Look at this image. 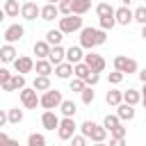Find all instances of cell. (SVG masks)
Segmentation results:
<instances>
[{
	"label": "cell",
	"mask_w": 146,
	"mask_h": 146,
	"mask_svg": "<svg viewBox=\"0 0 146 146\" xmlns=\"http://www.w3.org/2000/svg\"><path fill=\"white\" fill-rule=\"evenodd\" d=\"M52 68H55V66H52L48 59H36V62H34V71H36V75H46V78H50Z\"/></svg>",
	"instance_id": "obj_23"
},
{
	"label": "cell",
	"mask_w": 146,
	"mask_h": 146,
	"mask_svg": "<svg viewBox=\"0 0 146 146\" xmlns=\"http://www.w3.org/2000/svg\"><path fill=\"white\" fill-rule=\"evenodd\" d=\"M57 16H59L57 5H48V2H46V5L41 7V14H39V18H41V21H48V23H50V21H55Z\"/></svg>",
	"instance_id": "obj_21"
},
{
	"label": "cell",
	"mask_w": 146,
	"mask_h": 146,
	"mask_svg": "<svg viewBox=\"0 0 146 146\" xmlns=\"http://www.w3.org/2000/svg\"><path fill=\"white\" fill-rule=\"evenodd\" d=\"M82 62H84L94 73H103V71H105V66H107V64H105V59H103V55H96V52H91V50L84 55V59H82Z\"/></svg>",
	"instance_id": "obj_9"
},
{
	"label": "cell",
	"mask_w": 146,
	"mask_h": 146,
	"mask_svg": "<svg viewBox=\"0 0 146 146\" xmlns=\"http://www.w3.org/2000/svg\"><path fill=\"white\" fill-rule=\"evenodd\" d=\"M132 21L139 25H146V7H137L132 9Z\"/></svg>",
	"instance_id": "obj_38"
},
{
	"label": "cell",
	"mask_w": 146,
	"mask_h": 146,
	"mask_svg": "<svg viewBox=\"0 0 146 146\" xmlns=\"http://www.w3.org/2000/svg\"><path fill=\"white\" fill-rule=\"evenodd\" d=\"M116 125H121V121H119V116L116 114H107L105 119H103V128L110 132V130H114Z\"/></svg>",
	"instance_id": "obj_35"
},
{
	"label": "cell",
	"mask_w": 146,
	"mask_h": 146,
	"mask_svg": "<svg viewBox=\"0 0 146 146\" xmlns=\"http://www.w3.org/2000/svg\"><path fill=\"white\" fill-rule=\"evenodd\" d=\"M32 50H34V55H36V59H48V52H50V46L46 43V39L43 41H34V46H32Z\"/></svg>",
	"instance_id": "obj_24"
},
{
	"label": "cell",
	"mask_w": 146,
	"mask_h": 146,
	"mask_svg": "<svg viewBox=\"0 0 146 146\" xmlns=\"http://www.w3.org/2000/svg\"><path fill=\"white\" fill-rule=\"evenodd\" d=\"M114 21H116V25H130L132 23V9L121 5L119 9H114Z\"/></svg>",
	"instance_id": "obj_13"
},
{
	"label": "cell",
	"mask_w": 146,
	"mask_h": 146,
	"mask_svg": "<svg viewBox=\"0 0 146 146\" xmlns=\"http://www.w3.org/2000/svg\"><path fill=\"white\" fill-rule=\"evenodd\" d=\"M91 9V0H73V14L75 16H84Z\"/></svg>",
	"instance_id": "obj_28"
},
{
	"label": "cell",
	"mask_w": 146,
	"mask_h": 146,
	"mask_svg": "<svg viewBox=\"0 0 146 146\" xmlns=\"http://www.w3.org/2000/svg\"><path fill=\"white\" fill-rule=\"evenodd\" d=\"M144 128H146V125H144Z\"/></svg>",
	"instance_id": "obj_57"
},
{
	"label": "cell",
	"mask_w": 146,
	"mask_h": 146,
	"mask_svg": "<svg viewBox=\"0 0 146 146\" xmlns=\"http://www.w3.org/2000/svg\"><path fill=\"white\" fill-rule=\"evenodd\" d=\"M46 2H48V5H57L59 0H46Z\"/></svg>",
	"instance_id": "obj_54"
},
{
	"label": "cell",
	"mask_w": 146,
	"mask_h": 146,
	"mask_svg": "<svg viewBox=\"0 0 146 146\" xmlns=\"http://www.w3.org/2000/svg\"><path fill=\"white\" fill-rule=\"evenodd\" d=\"M98 25H100V30H103V32L112 30V27L116 25V21H114V14H112V16H103V18H98Z\"/></svg>",
	"instance_id": "obj_37"
},
{
	"label": "cell",
	"mask_w": 146,
	"mask_h": 146,
	"mask_svg": "<svg viewBox=\"0 0 146 146\" xmlns=\"http://www.w3.org/2000/svg\"><path fill=\"white\" fill-rule=\"evenodd\" d=\"M114 71H119L123 75H132V73L139 71V66H137V59L125 57V55H116L114 57Z\"/></svg>",
	"instance_id": "obj_3"
},
{
	"label": "cell",
	"mask_w": 146,
	"mask_h": 146,
	"mask_svg": "<svg viewBox=\"0 0 146 146\" xmlns=\"http://www.w3.org/2000/svg\"><path fill=\"white\" fill-rule=\"evenodd\" d=\"M2 11H5L7 18H18V14H21V5H18V0H5Z\"/></svg>",
	"instance_id": "obj_20"
},
{
	"label": "cell",
	"mask_w": 146,
	"mask_h": 146,
	"mask_svg": "<svg viewBox=\"0 0 146 146\" xmlns=\"http://www.w3.org/2000/svg\"><path fill=\"white\" fill-rule=\"evenodd\" d=\"M94 146H107V144H105V141H98V144H94Z\"/></svg>",
	"instance_id": "obj_55"
},
{
	"label": "cell",
	"mask_w": 146,
	"mask_h": 146,
	"mask_svg": "<svg viewBox=\"0 0 146 146\" xmlns=\"http://www.w3.org/2000/svg\"><path fill=\"white\" fill-rule=\"evenodd\" d=\"M75 130H78L75 119H68V116L59 119V125H57V137H59L62 141H68V139L75 135Z\"/></svg>",
	"instance_id": "obj_5"
},
{
	"label": "cell",
	"mask_w": 146,
	"mask_h": 146,
	"mask_svg": "<svg viewBox=\"0 0 146 146\" xmlns=\"http://www.w3.org/2000/svg\"><path fill=\"white\" fill-rule=\"evenodd\" d=\"M89 73H91V68H89L84 62H80V64H73V78H80V80H84Z\"/></svg>",
	"instance_id": "obj_30"
},
{
	"label": "cell",
	"mask_w": 146,
	"mask_h": 146,
	"mask_svg": "<svg viewBox=\"0 0 146 146\" xmlns=\"http://www.w3.org/2000/svg\"><path fill=\"white\" fill-rule=\"evenodd\" d=\"M80 98H82L84 105H91V103L96 100V91H94V87H84V89L80 91Z\"/></svg>",
	"instance_id": "obj_34"
},
{
	"label": "cell",
	"mask_w": 146,
	"mask_h": 146,
	"mask_svg": "<svg viewBox=\"0 0 146 146\" xmlns=\"http://www.w3.org/2000/svg\"><path fill=\"white\" fill-rule=\"evenodd\" d=\"M32 89H34V91H41V94L48 91V89H52V87H50V78H46V75H36L34 82H32Z\"/></svg>",
	"instance_id": "obj_26"
},
{
	"label": "cell",
	"mask_w": 146,
	"mask_h": 146,
	"mask_svg": "<svg viewBox=\"0 0 146 146\" xmlns=\"http://www.w3.org/2000/svg\"><path fill=\"white\" fill-rule=\"evenodd\" d=\"M41 125H43L46 130H57V125H59L57 112H55V110H43V114H41Z\"/></svg>",
	"instance_id": "obj_12"
},
{
	"label": "cell",
	"mask_w": 146,
	"mask_h": 146,
	"mask_svg": "<svg viewBox=\"0 0 146 146\" xmlns=\"http://www.w3.org/2000/svg\"><path fill=\"white\" fill-rule=\"evenodd\" d=\"M52 71H55V75H57L59 80H68V78L73 75V64H68V62H62V64H57Z\"/></svg>",
	"instance_id": "obj_22"
},
{
	"label": "cell",
	"mask_w": 146,
	"mask_h": 146,
	"mask_svg": "<svg viewBox=\"0 0 146 146\" xmlns=\"http://www.w3.org/2000/svg\"><path fill=\"white\" fill-rule=\"evenodd\" d=\"M62 39H64V34L59 30H48L46 32V43L48 46H62Z\"/></svg>",
	"instance_id": "obj_29"
},
{
	"label": "cell",
	"mask_w": 146,
	"mask_h": 146,
	"mask_svg": "<svg viewBox=\"0 0 146 146\" xmlns=\"http://www.w3.org/2000/svg\"><path fill=\"white\" fill-rule=\"evenodd\" d=\"M68 144H71V146H87V137H82V135L75 132V135L68 139Z\"/></svg>",
	"instance_id": "obj_43"
},
{
	"label": "cell",
	"mask_w": 146,
	"mask_h": 146,
	"mask_svg": "<svg viewBox=\"0 0 146 146\" xmlns=\"http://www.w3.org/2000/svg\"><path fill=\"white\" fill-rule=\"evenodd\" d=\"M11 64H14V71H16L18 75H27V73L34 71V59L27 57V55H18Z\"/></svg>",
	"instance_id": "obj_8"
},
{
	"label": "cell",
	"mask_w": 146,
	"mask_h": 146,
	"mask_svg": "<svg viewBox=\"0 0 146 146\" xmlns=\"http://www.w3.org/2000/svg\"><path fill=\"white\" fill-rule=\"evenodd\" d=\"M82 59H84V50H82L80 46L66 48V62H68V64H80Z\"/></svg>",
	"instance_id": "obj_18"
},
{
	"label": "cell",
	"mask_w": 146,
	"mask_h": 146,
	"mask_svg": "<svg viewBox=\"0 0 146 146\" xmlns=\"http://www.w3.org/2000/svg\"><path fill=\"white\" fill-rule=\"evenodd\" d=\"M62 34H73V32H80L82 30V16H75V14H71V16H64V18H59V27H57Z\"/></svg>",
	"instance_id": "obj_4"
},
{
	"label": "cell",
	"mask_w": 146,
	"mask_h": 146,
	"mask_svg": "<svg viewBox=\"0 0 146 146\" xmlns=\"http://www.w3.org/2000/svg\"><path fill=\"white\" fill-rule=\"evenodd\" d=\"M16 57H18V50H16V46H11V43H5V46H0V62H5V64H11Z\"/></svg>",
	"instance_id": "obj_17"
},
{
	"label": "cell",
	"mask_w": 146,
	"mask_h": 146,
	"mask_svg": "<svg viewBox=\"0 0 146 146\" xmlns=\"http://www.w3.org/2000/svg\"><path fill=\"white\" fill-rule=\"evenodd\" d=\"M59 112H62V116H68V119H73V116H75V112H78V105H75L73 100H62V105H59Z\"/></svg>",
	"instance_id": "obj_27"
},
{
	"label": "cell",
	"mask_w": 146,
	"mask_h": 146,
	"mask_svg": "<svg viewBox=\"0 0 146 146\" xmlns=\"http://www.w3.org/2000/svg\"><path fill=\"white\" fill-rule=\"evenodd\" d=\"M105 103L112 105V107L121 105V103H123V91H119V89H110V91L105 94Z\"/></svg>",
	"instance_id": "obj_25"
},
{
	"label": "cell",
	"mask_w": 146,
	"mask_h": 146,
	"mask_svg": "<svg viewBox=\"0 0 146 146\" xmlns=\"http://www.w3.org/2000/svg\"><path fill=\"white\" fill-rule=\"evenodd\" d=\"M141 39L146 41V25H141Z\"/></svg>",
	"instance_id": "obj_50"
},
{
	"label": "cell",
	"mask_w": 146,
	"mask_h": 146,
	"mask_svg": "<svg viewBox=\"0 0 146 146\" xmlns=\"http://www.w3.org/2000/svg\"><path fill=\"white\" fill-rule=\"evenodd\" d=\"M7 141H9V135L0 130V146H7Z\"/></svg>",
	"instance_id": "obj_47"
},
{
	"label": "cell",
	"mask_w": 146,
	"mask_h": 146,
	"mask_svg": "<svg viewBox=\"0 0 146 146\" xmlns=\"http://www.w3.org/2000/svg\"><path fill=\"white\" fill-rule=\"evenodd\" d=\"M123 103H125V105H132V107H137V105L141 103V94H139V89H132V87H128V91H123Z\"/></svg>",
	"instance_id": "obj_19"
},
{
	"label": "cell",
	"mask_w": 146,
	"mask_h": 146,
	"mask_svg": "<svg viewBox=\"0 0 146 146\" xmlns=\"http://www.w3.org/2000/svg\"><path fill=\"white\" fill-rule=\"evenodd\" d=\"M23 36H25V27H23L21 23H11V25L5 30V41L11 43V46H14L16 41H21Z\"/></svg>",
	"instance_id": "obj_10"
},
{
	"label": "cell",
	"mask_w": 146,
	"mask_h": 146,
	"mask_svg": "<svg viewBox=\"0 0 146 146\" xmlns=\"http://www.w3.org/2000/svg\"><path fill=\"white\" fill-rule=\"evenodd\" d=\"M98 82H100V73H94V71H91V73L84 78V84H87V87H96Z\"/></svg>",
	"instance_id": "obj_41"
},
{
	"label": "cell",
	"mask_w": 146,
	"mask_h": 146,
	"mask_svg": "<svg viewBox=\"0 0 146 146\" xmlns=\"http://www.w3.org/2000/svg\"><path fill=\"white\" fill-rule=\"evenodd\" d=\"M7 123H9V121H7V112H5V110H0V128H5Z\"/></svg>",
	"instance_id": "obj_46"
},
{
	"label": "cell",
	"mask_w": 146,
	"mask_h": 146,
	"mask_svg": "<svg viewBox=\"0 0 146 146\" xmlns=\"http://www.w3.org/2000/svg\"><path fill=\"white\" fill-rule=\"evenodd\" d=\"M96 32H98V27H82L80 30V48L82 50H94L96 46H98V41H96Z\"/></svg>",
	"instance_id": "obj_6"
},
{
	"label": "cell",
	"mask_w": 146,
	"mask_h": 146,
	"mask_svg": "<svg viewBox=\"0 0 146 146\" xmlns=\"http://www.w3.org/2000/svg\"><path fill=\"white\" fill-rule=\"evenodd\" d=\"M121 2H123V7H130V2H132V0H121Z\"/></svg>",
	"instance_id": "obj_53"
},
{
	"label": "cell",
	"mask_w": 146,
	"mask_h": 146,
	"mask_svg": "<svg viewBox=\"0 0 146 146\" xmlns=\"http://www.w3.org/2000/svg\"><path fill=\"white\" fill-rule=\"evenodd\" d=\"M39 14H41V7H39L36 2H32V0H27V2L21 5V18H25V21H36Z\"/></svg>",
	"instance_id": "obj_11"
},
{
	"label": "cell",
	"mask_w": 146,
	"mask_h": 146,
	"mask_svg": "<svg viewBox=\"0 0 146 146\" xmlns=\"http://www.w3.org/2000/svg\"><path fill=\"white\" fill-rule=\"evenodd\" d=\"M123 78H125V75H123V73H119V71L107 73V80H110V84H114V87H116V84H121V82H123Z\"/></svg>",
	"instance_id": "obj_40"
},
{
	"label": "cell",
	"mask_w": 146,
	"mask_h": 146,
	"mask_svg": "<svg viewBox=\"0 0 146 146\" xmlns=\"http://www.w3.org/2000/svg\"><path fill=\"white\" fill-rule=\"evenodd\" d=\"M57 11L62 16H71L73 14V0H59L57 2Z\"/></svg>",
	"instance_id": "obj_36"
},
{
	"label": "cell",
	"mask_w": 146,
	"mask_h": 146,
	"mask_svg": "<svg viewBox=\"0 0 146 146\" xmlns=\"http://www.w3.org/2000/svg\"><path fill=\"white\" fill-rule=\"evenodd\" d=\"M5 18H7V16H5V11H2V9H0V23H2V21H5Z\"/></svg>",
	"instance_id": "obj_52"
},
{
	"label": "cell",
	"mask_w": 146,
	"mask_h": 146,
	"mask_svg": "<svg viewBox=\"0 0 146 146\" xmlns=\"http://www.w3.org/2000/svg\"><path fill=\"white\" fill-rule=\"evenodd\" d=\"M107 146H128V141H125V137H110Z\"/></svg>",
	"instance_id": "obj_45"
},
{
	"label": "cell",
	"mask_w": 146,
	"mask_h": 146,
	"mask_svg": "<svg viewBox=\"0 0 146 146\" xmlns=\"http://www.w3.org/2000/svg\"><path fill=\"white\" fill-rule=\"evenodd\" d=\"M27 146H48V141H46V137H43L41 132H30Z\"/></svg>",
	"instance_id": "obj_33"
},
{
	"label": "cell",
	"mask_w": 146,
	"mask_h": 146,
	"mask_svg": "<svg viewBox=\"0 0 146 146\" xmlns=\"http://www.w3.org/2000/svg\"><path fill=\"white\" fill-rule=\"evenodd\" d=\"M7 121H9L11 125H18V123L23 121V110H18V107L7 110Z\"/></svg>",
	"instance_id": "obj_31"
},
{
	"label": "cell",
	"mask_w": 146,
	"mask_h": 146,
	"mask_svg": "<svg viewBox=\"0 0 146 146\" xmlns=\"http://www.w3.org/2000/svg\"><path fill=\"white\" fill-rule=\"evenodd\" d=\"M139 94H141V98H146V82H144V87H141V91H139Z\"/></svg>",
	"instance_id": "obj_51"
},
{
	"label": "cell",
	"mask_w": 146,
	"mask_h": 146,
	"mask_svg": "<svg viewBox=\"0 0 146 146\" xmlns=\"http://www.w3.org/2000/svg\"><path fill=\"white\" fill-rule=\"evenodd\" d=\"M141 105H144V110H146V98H141Z\"/></svg>",
	"instance_id": "obj_56"
},
{
	"label": "cell",
	"mask_w": 146,
	"mask_h": 146,
	"mask_svg": "<svg viewBox=\"0 0 146 146\" xmlns=\"http://www.w3.org/2000/svg\"><path fill=\"white\" fill-rule=\"evenodd\" d=\"M7 146H21V144H18V139H11V137H9V141H7Z\"/></svg>",
	"instance_id": "obj_49"
},
{
	"label": "cell",
	"mask_w": 146,
	"mask_h": 146,
	"mask_svg": "<svg viewBox=\"0 0 146 146\" xmlns=\"http://www.w3.org/2000/svg\"><path fill=\"white\" fill-rule=\"evenodd\" d=\"M25 87H27V84H25V75L14 73V75H11V80L2 84V91H21V89H25Z\"/></svg>",
	"instance_id": "obj_14"
},
{
	"label": "cell",
	"mask_w": 146,
	"mask_h": 146,
	"mask_svg": "<svg viewBox=\"0 0 146 146\" xmlns=\"http://www.w3.org/2000/svg\"><path fill=\"white\" fill-rule=\"evenodd\" d=\"M128 135V128L121 123V125H116L114 130H110V137H125Z\"/></svg>",
	"instance_id": "obj_44"
},
{
	"label": "cell",
	"mask_w": 146,
	"mask_h": 146,
	"mask_svg": "<svg viewBox=\"0 0 146 146\" xmlns=\"http://www.w3.org/2000/svg\"><path fill=\"white\" fill-rule=\"evenodd\" d=\"M116 116H119V121H121V123H123V121H132V119L137 116V110H135L132 105L121 103V105H116Z\"/></svg>",
	"instance_id": "obj_16"
},
{
	"label": "cell",
	"mask_w": 146,
	"mask_h": 146,
	"mask_svg": "<svg viewBox=\"0 0 146 146\" xmlns=\"http://www.w3.org/2000/svg\"><path fill=\"white\" fill-rule=\"evenodd\" d=\"M18 98H21V105H23L25 110H36V105H39V94H36L32 87L21 89V91H18Z\"/></svg>",
	"instance_id": "obj_7"
},
{
	"label": "cell",
	"mask_w": 146,
	"mask_h": 146,
	"mask_svg": "<svg viewBox=\"0 0 146 146\" xmlns=\"http://www.w3.org/2000/svg\"><path fill=\"white\" fill-rule=\"evenodd\" d=\"M112 14H114V7H112L110 2H98V5H96V16H98V18L112 16Z\"/></svg>",
	"instance_id": "obj_32"
},
{
	"label": "cell",
	"mask_w": 146,
	"mask_h": 146,
	"mask_svg": "<svg viewBox=\"0 0 146 146\" xmlns=\"http://www.w3.org/2000/svg\"><path fill=\"white\" fill-rule=\"evenodd\" d=\"M62 100H64V96H62L59 89H48V91H43L39 96V105L43 110H57L62 105Z\"/></svg>",
	"instance_id": "obj_2"
},
{
	"label": "cell",
	"mask_w": 146,
	"mask_h": 146,
	"mask_svg": "<svg viewBox=\"0 0 146 146\" xmlns=\"http://www.w3.org/2000/svg\"><path fill=\"white\" fill-rule=\"evenodd\" d=\"M84 87H87V84H84V80H80V78H71V82H68V89H71L73 94H80Z\"/></svg>",
	"instance_id": "obj_39"
},
{
	"label": "cell",
	"mask_w": 146,
	"mask_h": 146,
	"mask_svg": "<svg viewBox=\"0 0 146 146\" xmlns=\"http://www.w3.org/2000/svg\"><path fill=\"white\" fill-rule=\"evenodd\" d=\"M11 75H14V73H11L7 66H0V87H2L5 82H9V80H11Z\"/></svg>",
	"instance_id": "obj_42"
},
{
	"label": "cell",
	"mask_w": 146,
	"mask_h": 146,
	"mask_svg": "<svg viewBox=\"0 0 146 146\" xmlns=\"http://www.w3.org/2000/svg\"><path fill=\"white\" fill-rule=\"evenodd\" d=\"M137 75H139V80H141V84L146 82V66L141 68V71H137Z\"/></svg>",
	"instance_id": "obj_48"
},
{
	"label": "cell",
	"mask_w": 146,
	"mask_h": 146,
	"mask_svg": "<svg viewBox=\"0 0 146 146\" xmlns=\"http://www.w3.org/2000/svg\"><path fill=\"white\" fill-rule=\"evenodd\" d=\"M48 62H50L52 66H57V64L66 62V48H62V46H50V52H48Z\"/></svg>",
	"instance_id": "obj_15"
},
{
	"label": "cell",
	"mask_w": 146,
	"mask_h": 146,
	"mask_svg": "<svg viewBox=\"0 0 146 146\" xmlns=\"http://www.w3.org/2000/svg\"><path fill=\"white\" fill-rule=\"evenodd\" d=\"M78 128H80V135H82V137H87V139H91L94 144L105 141V137H107V130H105L103 125L94 123V121H84V123H82V125H78Z\"/></svg>",
	"instance_id": "obj_1"
}]
</instances>
